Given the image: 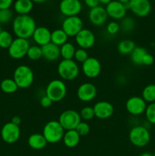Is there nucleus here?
Instances as JSON below:
<instances>
[{
	"label": "nucleus",
	"mask_w": 155,
	"mask_h": 156,
	"mask_svg": "<svg viewBox=\"0 0 155 156\" xmlns=\"http://www.w3.org/2000/svg\"><path fill=\"white\" fill-rule=\"evenodd\" d=\"M36 28V21L29 15H18L12 22V30L17 37L27 40L32 37Z\"/></svg>",
	"instance_id": "nucleus-1"
},
{
	"label": "nucleus",
	"mask_w": 155,
	"mask_h": 156,
	"mask_svg": "<svg viewBox=\"0 0 155 156\" xmlns=\"http://www.w3.org/2000/svg\"><path fill=\"white\" fill-rule=\"evenodd\" d=\"M65 130L58 120H50L43 129V136L48 143L55 144L62 141Z\"/></svg>",
	"instance_id": "nucleus-2"
},
{
	"label": "nucleus",
	"mask_w": 155,
	"mask_h": 156,
	"mask_svg": "<svg viewBox=\"0 0 155 156\" xmlns=\"http://www.w3.org/2000/svg\"><path fill=\"white\" fill-rule=\"evenodd\" d=\"M57 73L62 80L72 81L79 76L80 68L74 59H62L58 65Z\"/></svg>",
	"instance_id": "nucleus-3"
},
{
	"label": "nucleus",
	"mask_w": 155,
	"mask_h": 156,
	"mask_svg": "<svg viewBox=\"0 0 155 156\" xmlns=\"http://www.w3.org/2000/svg\"><path fill=\"white\" fill-rule=\"evenodd\" d=\"M13 79L18 88H27L31 86L34 81V74L27 65L18 66L13 73Z\"/></svg>",
	"instance_id": "nucleus-4"
},
{
	"label": "nucleus",
	"mask_w": 155,
	"mask_h": 156,
	"mask_svg": "<svg viewBox=\"0 0 155 156\" xmlns=\"http://www.w3.org/2000/svg\"><path fill=\"white\" fill-rule=\"evenodd\" d=\"M45 92L46 95L50 98L53 103L59 102L66 96V85L62 79H53L48 83Z\"/></svg>",
	"instance_id": "nucleus-5"
},
{
	"label": "nucleus",
	"mask_w": 155,
	"mask_h": 156,
	"mask_svg": "<svg viewBox=\"0 0 155 156\" xmlns=\"http://www.w3.org/2000/svg\"><path fill=\"white\" fill-rule=\"evenodd\" d=\"M129 141L136 147H144L150 141V134L144 126H135L131 129L129 134Z\"/></svg>",
	"instance_id": "nucleus-6"
},
{
	"label": "nucleus",
	"mask_w": 155,
	"mask_h": 156,
	"mask_svg": "<svg viewBox=\"0 0 155 156\" xmlns=\"http://www.w3.org/2000/svg\"><path fill=\"white\" fill-rule=\"evenodd\" d=\"M61 126L65 131L75 129L81 121L80 114L74 110H66L59 115V120Z\"/></svg>",
	"instance_id": "nucleus-7"
},
{
	"label": "nucleus",
	"mask_w": 155,
	"mask_h": 156,
	"mask_svg": "<svg viewBox=\"0 0 155 156\" xmlns=\"http://www.w3.org/2000/svg\"><path fill=\"white\" fill-rule=\"evenodd\" d=\"M30 44L28 40L16 37L8 49L9 55L14 59H21L24 56H27V51Z\"/></svg>",
	"instance_id": "nucleus-8"
},
{
	"label": "nucleus",
	"mask_w": 155,
	"mask_h": 156,
	"mask_svg": "<svg viewBox=\"0 0 155 156\" xmlns=\"http://www.w3.org/2000/svg\"><path fill=\"white\" fill-rule=\"evenodd\" d=\"M83 28V21L78 16L66 17L62 23V29L68 37H74Z\"/></svg>",
	"instance_id": "nucleus-9"
},
{
	"label": "nucleus",
	"mask_w": 155,
	"mask_h": 156,
	"mask_svg": "<svg viewBox=\"0 0 155 156\" xmlns=\"http://www.w3.org/2000/svg\"><path fill=\"white\" fill-rule=\"evenodd\" d=\"M126 5L127 9L139 18L147 16L151 11L150 0H130Z\"/></svg>",
	"instance_id": "nucleus-10"
},
{
	"label": "nucleus",
	"mask_w": 155,
	"mask_h": 156,
	"mask_svg": "<svg viewBox=\"0 0 155 156\" xmlns=\"http://www.w3.org/2000/svg\"><path fill=\"white\" fill-rule=\"evenodd\" d=\"M21 136V129L18 125L12 122H8L2 127L1 137L5 143L8 144L15 143Z\"/></svg>",
	"instance_id": "nucleus-11"
},
{
	"label": "nucleus",
	"mask_w": 155,
	"mask_h": 156,
	"mask_svg": "<svg viewBox=\"0 0 155 156\" xmlns=\"http://www.w3.org/2000/svg\"><path fill=\"white\" fill-rule=\"evenodd\" d=\"M74 40L79 48L87 50L94 46L96 43V36L89 29L83 28L74 37Z\"/></svg>",
	"instance_id": "nucleus-12"
},
{
	"label": "nucleus",
	"mask_w": 155,
	"mask_h": 156,
	"mask_svg": "<svg viewBox=\"0 0 155 156\" xmlns=\"http://www.w3.org/2000/svg\"><path fill=\"white\" fill-rule=\"evenodd\" d=\"M81 70L86 77L89 79H95L100 76L102 66L97 58L89 57L82 63Z\"/></svg>",
	"instance_id": "nucleus-13"
},
{
	"label": "nucleus",
	"mask_w": 155,
	"mask_h": 156,
	"mask_svg": "<svg viewBox=\"0 0 155 156\" xmlns=\"http://www.w3.org/2000/svg\"><path fill=\"white\" fill-rule=\"evenodd\" d=\"M147 106V102L142 98L138 96H132L129 98L126 103V111L133 116H138L144 114Z\"/></svg>",
	"instance_id": "nucleus-14"
},
{
	"label": "nucleus",
	"mask_w": 155,
	"mask_h": 156,
	"mask_svg": "<svg viewBox=\"0 0 155 156\" xmlns=\"http://www.w3.org/2000/svg\"><path fill=\"white\" fill-rule=\"evenodd\" d=\"M59 9L64 16H78L82 9V4L80 0H62Z\"/></svg>",
	"instance_id": "nucleus-15"
},
{
	"label": "nucleus",
	"mask_w": 155,
	"mask_h": 156,
	"mask_svg": "<svg viewBox=\"0 0 155 156\" xmlns=\"http://www.w3.org/2000/svg\"><path fill=\"white\" fill-rule=\"evenodd\" d=\"M106 11L108 17L113 20H122L126 16L127 7L117 0H112L106 6Z\"/></svg>",
	"instance_id": "nucleus-16"
},
{
	"label": "nucleus",
	"mask_w": 155,
	"mask_h": 156,
	"mask_svg": "<svg viewBox=\"0 0 155 156\" xmlns=\"http://www.w3.org/2000/svg\"><path fill=\"white\" fill-rule=\"evenodd\" d=\"M97 94L95 85L91 82H84L77 89V97L83 102H90L94 100Z\"/></svg>",
	"instance_id": "nucleus-17"
},
{
	"label": "nucleus",
	"mask_w": 155,
	"mask_h": 156,
	"mask_svg": "<svg viewBox=\"0 0 155 156\" xmlns=\"http://www.w3.org/2000/svg\"><path fill=\"white\" fill-rule=\"evenodd\" d=\"M94 114L97 118L106 120L112 117L114 114V107L110 102L106 101H100L97 102L93 107Z\"/></svg>",
	"instance_id": "nucleus-18"
},
{
	"label": "nucleus",
	"mask_w": 155,
	"mask_h": 156,
	"mask_svg": "<svg viewBox=\"0 0 155 156\" xmlns=\"http://www.w3.org/2000/svg\"><path fill=\"white\" fill-rule=\"evenodd\" d=\"M88 18L93 25L97 27L103 25L108 19V15L106 13V9L100 5L91 9L88 13Z\"/></svg>",
	"instance_id": "nucleus-19"
},
{
	"label": "nucleus",
	"mask_w": 155,
	"mask_h": 156,
	"mask_svg": "<svg viewBox=\"0 0 155 156\" xmlns=\"http://www.w3.org/2000/svg\"><path fill=\"white\" fill-rule=\"evenodd\" d=\"M51 33L52 32L50 31V29L47 27L43 26L36 27L33 32L32 38L36 45L42 47L51 43Z\"/></svg>",
	"instance_id": "nucleus-20"
},
{
	"label": "nucleus",
	"mask_w": 155,
	"mask_h": 156,
	"mask_svg": "<svg viewBox=\"0 0 155 156\" xmlns=\"http://www.w3.org/2000/svg\"><path fill=\"white\" fill-rule=\"evenodd\" d=\"M41 48H42L43 57L49 62H54L58 60L61 56L60 47L55 45L53 43H50Z\"/></svg>",
	"instance_id": "nucleus-21"
},
{
	"label": "nucleus",
	"mask_w": 155,
	"mask_h": 156,
	"mask_svg": "<svg viewBox=\"0 0 155 156\" xmlns=\"http://www.w3.org/2000/svg\"><path fill=\"white\" fill-rule=\"evenodd\" d=\"M28 146L34 150H40L46 146L47 142L43 134L33 133L29 136L27 140Z\"/></svg>",
	"instance_id": "nucleus-22"
},
{
	"label": "nucleus",
	"mask_w": 155,
	"mask_h": 156,
	"mask_svg": "<svg viewBox=\"0 0 155 156\" xmlns=\"http://www.w3.org/2000/svg\"><path fill=\"white\" fill-rule=\"evenodd\" d=\"M81 136L75 129L65 131L62 141L65 146L68 148H74L80 143Z\"/></svg>",
	"instance_id": "nucleus-23"
},
{
	"label": "nucleus",
	"mask_w": 155,
	"mask_h": 156,
	"mask_svg": "<svg viewBox=\"0 0 155 156\" xmlns=\"http://www.w3.org/2000/svg\"><path fill=\"white\" fill-rule=\"evenodd\" d=\"M33 4L31 0H16L14 3V9L18 15H28L33 10Z\"/></svg>",
	"instance_id": "nucleus-24"
},
{
	"label": "nucleus",
	"mask_w": 155,
	"mask_h": 156,
	"mask_svg": "<svg viewBox=\"0 0 155 156\" xmlns=\"http://www.w3.org/2000/svg\"><path fill=\"white\" fill-rule=\"evenodd\" d=\"M135 47H136V45L133 41L129 39H124L118 43L117 50L120 54L126 56V55H131Z\"/></svg>",
	"instance_id": "nucleus-25"
},
{
	"label": "nucleus",
	"mask_w": 155,
	"mask_h": 156,
	"mask_svg": "<svg viewBox=\"0 0 155 156\" xmlns=\"http://www.w3.org/2000/svg\"><path fill=\"white\" fill-rule=\"evenodd\" d=\"M68 37L66 34L65 33L62 28L61 29H56L51 33V43L56 46L63 45L66 42H68Z\"/></svg>",
	"instance_id": "nucleus-26"
},
{
	"label": "nucleus",
	"mask_w": 155,
	"mask_h": 156,
	"mask_svg": "<svg viewBox=\"0 0 155 156\" xmlns=\"http://www.w3.org/2000/svg\"><path fill=\"white\" fill-rule=\"evenodd\" d=\"M76 48L73 44L66 42L60 47V55L63 59H73Z\"/></svg>",
	"instance_id": "nucleus-27"
},
{
	"label": "nucleus",
	"mask_w": 155,
	"mask_h": 156,
	"mask_svg": "<svg viewBox=\"0 0 155 156\" xmlns=\"http://www.w3.org/2000/svg\"><path fill=\"white\" fill-rule=\"evenodd\" d=\"M148 52L147 51L145 48L142 47H136L135 50L132 51L131 53V59H132V62L135 65L141 66L142 65L143 59H144V56H145Z\"/></svg>",
	"instance_id": "nucleus-28"
},
{
	"label": "nucleus",
	"mask_w": 155,
	"mask_h": 156,
	"mask_svg": "<svg viewBox=\"0 0 155 156\" xmlns=\"http://www.w3.org/2000/svg\"><path fill=\"white\" fill-rule=\"evenodd\" d=\"M0 88L3 92L6 94H13L18 91V87L13 79L8 78L2 81L0 84Z\"/></svg>",
	"instance_id": "nucleus-29"
},
{
	"label": "nucleus",
	"mask_w": 155,
	"mask_h": 156,
	"mask_svg": "<svg viewBox=\"0 0 155 156\" xmlns=\"http://www.w3.org/2000/svg\"><path fill=\"white\" fill-rule=\"evenodd\" d=\"M141 98L147 103L155 102V84H149L144 87L141 94Z\"/></svg>",
	"instance_id": "nucleus-30"
},
{
	"label": "nucleus",
	"mask_w": 155,
	"mask_h": 156,
	"mask_svg": "<svg viewBox=\"0 0 155 156\" xmlns=\"http://www.w3.org/2000/svg\"><path fill=\"white\" fill-rule=\"evenodd\" d=\"M13 41V36L9 31L2 30L0 32V48L9 49Z\"/></svg>",
	"instance_id": "nucleus-31"
},
{
	"label": "nucleus",
	"mask_w": 155,
	"mask_h": 156,
	"mask_svg": "<svg viewBox=\"0 0 155 156\" xmlns=\"http://www.w3.org/2000/svg\"><path fill=\"white\" fill-rule=\"evenodd\" d=\"M27 56L32 61H37L43 57L42 48L38 45H32L29 47Z\"/></svg>",
	"instance_id": "nucleus-32"
},
{
	"label": "nucleus",
	"mask_w": 155,
	"mask_h": 156,
	"mask_svg": "<svg viewBox=\"0 0 155 156\" xmlns=\"http://www.w3.org/2000/svg\"><path fill=\"white\" fill-rule=\"evenodd\" d=\"M80 116L81 120H85V121H88V120H91L95 117V114H94V108L90 106H86L84 107L80 111Z\"/></svg>",
	"instance_id": "nucleus-33"
},
{
	"label": "nucleus",
	"mask_w": 155,
	"mask_h": 156,
	"mask_svg": "<svg viewBox=\"0 0 155 156\" xmlns=\"http://www.w3.org/2000/svg\"><path fill=\"white\" fill-rule=\"evenodd\" d=\"M144 114L147 121L151 124L155 125V102L147 105Z\"/></svg>",
	"instance_id": "nucleus-34"
},
{
	"label": "nucleus",
	"mask_w": 155,
	"mask_h": 156,
	"mask_svg": "<svg viewBox=\"0 0 155 156\" xmlns=\"http://www.w3.org/2000/svg\"><path fill=\"white\" fill-rule=\"evenodd\" d=\"M120 27L126 32H130L135 27V21L133 18L130 17H125L122 19V23Z\"/></svg>",
	"instance_id": "nucleus-35"
},
{
	"label": "nucleus",
	"mask_w": 155,
	"mask_h": 156,
	"mask_svg": "<svg viewBox=\"0 0 155 156\" xmlns=\"http://www.w3.org/2000/svg\"><path fill=\"white\" fill-rule=\"evenodd\" d=\"M88 58H89V56H88V53L87 52L86 50H84V49L81 48L76 49L75 53H74V59L75 62L83 63Z\"/></svg>",
	"instance_id": "nucleus-36"
},
{
	"label": "nucleus",
	"mask_w": 155,
	"mask_h": 156,
	"mask_svg": "<svg viewBox=\"0 0 155 156\" xmlns=\"http://www.w3.org/2000/svg\"><path fill=\"white\" fill-rule=\"evenodd\" d=\"M13 18V13L10 9L0 10V24H7Z\"/></svg>",
	"instance_id": "nucleus-37"
},
{
	"label": "nucleus",
	"mask_w": 155,
	"mask_h": 156,
	"mask_svg": "<svg viewBox=\"0 0 155 156\" xmlns=\"http://www.w3.org/2000/svg\"><path fill=\"white\" fill-rule=\"evenodd\" d=\"M75 130L80 135V136H85L88 135L90 133L91 127H90V125L88 123L81 121L77 126V127H76Z\"/></svg>",
	"instance_id": "nucleus-38"
},
{
	"label": "nucleus",
	"mask_w": 155,
	"mask_h": 156,
	"mask_svg": "<svg viewBox=\"0 0 155 156\" xmlns=\"http://www.w3.org/2000/svg\"><path fill=\"white\" fill-rule=\"evenodd\" d=\"M120 24L116 21H110L106 25V31L109 34L115 35L120 30Z\"/></svg>",
	"instance_id": "nucleus-39"
},
{
	"label": "nucleus",
	"mask_w": 155,
	"mask_h": 156,
	"mask_svg": "<svg viewBox=\"0 0 155 156\" xmlns=\"http://www.w3.org/2000/svg\"><path fill=\"white\" fill-rule=\"evenodd\" d=\"M53 102L52 101L51 99L49 97H47L46 94L44 96H43L40 98V104L41 107H43V108H50V107L53 105Z\"/></svg>",
	"instance_id": "nucleus-40"
},
{
	"label": "nucleus",
	"mask_w": 155,
	"mask_h": 156,
	"mask_svg": "<svg viewBox=\"0 0 155 156\" xmlns=\"http://www.w3.org/2000/svg\"><path fill=\"white\" fill-rule=\"evenodd\" d=\"M154 62V58L152 56L151 54H150L149 53H147V54L144 56V59H143L142 65L144 66H150Z\"/></svg>",
	"instance_id": "nucleus-41"
},
{
	"label": "nucleus",
	"mask_w": 155,
	"mask_h": 156,
	"mask_svg": "<svg viewBox=\"0 0 155 156\" xmlns=\"http://www.w3.org/2000/svg\"><path fill=\"white\" fill-rule=\"evenodd\" d=\"M12 4H13V0H0V10L10 9Z\"/></svg>",
	"instance_id": "nucleus-42"
},
{
	"label": "nucleus",
	"mask_w": 155,
	"mask_h": 156,
	"mask_svg": "<svg viewBox=\"0 0 155 156\" xmlns=\"http://www.w3.org/2000/svg\"><path fill=\"white\" fill-rule=\"evenodd\" d=\"M85 5L88 6L90 9H93V8H95L97 6L99 5L100 2H99L98 0H84Z\"/></svg>",
	"instance_id": "nucleus-43"
},
{
	"label": "nucleus",
	"mask_w": 155,
	"mask_h": 156,
	"mask_svg": "<svg viewBox=\"0 0 155 156\" xmlns=\"http://www.w3.org/2000/svg\"><path fill=\"white\" fill-rule=\"evenodd\" d=\"M11 122L13 123H15V124L18 125V126H19L20 123H21V119L19 116H15V117H13L12 118V121Z\"/></svg>",
	"instance_id": "nucleus-44"
},
{
	"label": "nucleus",
	"mask_w": 155,
	"mask_h": 156,
	"mask_svg": "<svg viewBox=\"0 0 155 156\" xmlns=\"http://www.w3.org/2000/svg\"><path fill=\"white\" fill-rule=\"evenodd\" d=\"M99 2L100 3V4H103V5H108L109 2H110L112 0H98Z\"/></svg>",
	"instance_id": "nucleus-45"
},
{
	"label": "nucleus",
	"mask_w": 155,
	"mask_h": 156,
	"mask_svg": "<svg viewBox=\"0 0 155 156\" xmlns=\"http://www.w3.org/2000/svg\"><path fill=\"white\" fill-rule=\"evenodd\" d=\"M31 1L33 2V3H38V4H40V3L46 2L48 1V0H31Z\"/></svg>",
	"instance_id": "nucleus-46"
},
{
	"label": "nucleus",
	"mask_w": 155,
	"mask_h": 156,
	"mask_svg": "<svg viewBox=\"0 0 155 156\" xmlns=\"http://www.w3.org/2000/svg\"><path fill=\"white\" fill-rule=\"evenodd\" d=\"M140 156H153V154L150 153V152H143L142 154H141V155Z\"/></svg>",
	"instance_id": "nucleus-47"
},
{
	"label": "nucleus",
	"mask_w": 155,
	"mask_h": 156,
	"mask_svg": "<svg viewBox=\"0 0 155 156\" xmlns=\"http://www.w3.org/2000/svg\"><path fill=\"white\" fill-rule=\"evenodd\" d=\"M117 1L120 2L122 3V4L126 5V4H128V3L129 2V1H130V0H117Z\"/></svg>",
	"instance_id": "nucleus-48"
},
{
	"label": "nucleus",
	"mask_w": 155,
	"mask_h": 156,
	"mask_svg": "<svg viewBox=\"0 0 155 156\" xmlns=\"http://www.w3.org/2000/svg\"><path fill=\"white\" fill-rule=\"evenodd\" d=\"M2 27H1V24H0V32L2 31Z\"/></svg>",
	"instance_id": "nucleus-49"
},
{
	"label": "nucleus",
	"mask_w": 155,
	"mask_h": 156,
	"mask_svg": "<svg viewBox=\"0 0 155 156\" xmlns=\"http://www.w3.org/2000/svg\"><path fill=\"white\" fill-rule=\"evenodd\" d=\"M153 156H155V152H154V153H153Z\"/></svg>",
	"instance_id": "nucleus-50"
}]
</instances>
